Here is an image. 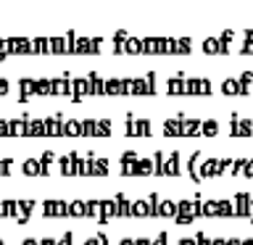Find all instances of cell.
<instances>
[{
  "mask_svg": "<svg viewBox=\"0 0 253 245\" xmlns=\"http://www.w3.org/2000/svg\"><path fill=\"white\" fill-rule=\"evenodd\" d=\"M219 124L216 122H203V119H166L164 134H216Z\"/></svg>",
  "mask_w": 253,
  "mask_h": 245,
  "instance_id": "6da1fadb",
  "label": "cell"
},
{
  "mask_svg": "<svg viewBox=\"0 0 253 245\" xmlns=\"http://www.w3.org/2000/svg\"><path fill=\"white\" fill-rule=\"evenodd\" d=\"M148 119H126V134H150L153 129H150Z\"/></svg>",
  "mask_w": 253,
  "mask_h": 245,
  "instance_id": "7a4b0ae2",
  "label": "cell"
},
{
  "mask_svg": "<svg viewBox=\"0 0 253 245\" xmlns=\"http://www.w3.org/2000/svg\"><path fill=\"white\" fill-rule=\"evenodd\" d=\"M251 132H253V122L232 116V134H251Z\"/></svg>",
  "mask_w": 253,
  "mask_h": 245,
  "instance_id": "3957f363",
  "label": "cell"
},
{
  "mask_svg": "<svg viewBox=\"0 0 253 245\" xmlns=\"http://www.w3.org/2000/svg\"><path fill=\"white\" fill-rule=\"evenodd\" d=\"M84 245H111V243H108V235H106V232H98V235H90V237H87Z\"/></svg>",
  "mask_w": 253,
  "mask_h": 245,
  "instance_id": "277c9868",
  "label": "cell"
},
{
  "mask_svg": "<svg viewBox=\"0 0 253 245\" xmlns=\"http://www.w3.org/2000/svg\"><path fill=\"white\" fill-rule=\"evenodd\" d=\"M8 92V82H5V79H0V95H5Z\"/></svg>",
  "mask_w": 253,
  "mask_h": 245,
  "instance_id": "5b68a950",
  "label": "cell"
},
{
  "mask_svg": "<svg viewBox=\"0 0 253 245\" xmlns=\"http://www.w3.org/2000/svg\"><path fill=\"white\" fill-rule=\"evenodd\" d=\"M0 245H5V243H3V240H0Z\"/></svg>",
  "mask_w": 253,
  "mask_h": 245,
  "instance_id": "8992f818",
  "label": "cell"
}]
</instances>
